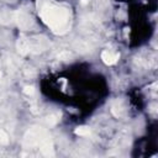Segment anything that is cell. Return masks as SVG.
Masks as SVG:
<instances>
[{
	"mask_svg": "<svg viewBox=\"0 0 158 158\" xmlns=\"http://www.w3.org/2000/svg\"><path fill=\"white\" fill-rule=\"evenodd\" d=\"M37 9L42 21L57 35L65 33L70 27V11L53 0H37Z\"/></svg>",
	"mask_w": 158,
	"mask_h": 158,
	"instance_id": "1",
	"label": "cell"
},
{
	"mask_svg": "<svg viewBox=\"0 0 158 158\" xmlns=\"http://www.w3.org/2000/svg\"><path fill=\"white\" fill-rule=\"evenodd\" d=\"M25 148H40L43 156H53V143L49 133L41 127H31L23 137Z\"/></svg>",
	"mask_w": 158,
	"mask_h": 158,
	"instance_id": "2",
	"label": "cell"
},
{
	"mask_svg": "<svg viewBox=\"0 0 158 158\" xmlns=\"http://www.w3.org/2000/svg\"><path fill=\"white\" fill-rule=\"evenodd\" d=\"M16 21H17L19 26H20L21 28H23V30L28 28V27L31 26V23H32L31 17H28V16H27L26 14H23L22 11H17V12H16Z\"/></svg>",
	"mask_w": 158,
	"mask_h": 158,
	"instance_id": "3",
	"label": "cell"
},
{
	"mask_svg": "<svg viewBox=\"0 0 158 158\" xmlns=\"http://www.w3.org/2000/svg\"><path fill=\"white\" fill-rule=\"evenodd\" d=\"M118 57H120V56H118L117 53H112V52H110V51H104V52L101 53V59H102V62H104L105 64H107V65L115 64V63L117 62Z\"/></svg>",
	"mask_w": 158,
	"mask_h": 158,
	"instance_id": "4",
	"label": "cell"
},
{
	"mask_svg": "<svg viewBox=\"0 0 158 158\" xmlns=\"http://www.w3.org/2000/svg\"><path fill=\"white\" fill-rule=\"evenodd\" d=\"M111 111H112V114H114L116 117H121V116H123V114H125V109H123L122 104H121V102H118V101H117L116 104H114V105H112Z\"/></svg>",
	"mask_w": 158,
	"mask_h": 158,
	"instance_id": "5",
	"label": "cell"
},
{
	"mask_svg": "<svg viewBox=\"0 0 158 158\" xmlns=\"http://www.w3.org/2000/svg\"><path fill=\"white\" fill-rule=\"evenodd\" d=\"M74 133L78 135V136L88 137V136H90L91 131H90V128H89L88 126H79V127H77V128L74 130Z\"/></svg>",
	"mask_w": 158,
	"mask_h": 158,
	"instance_id": "6",
	"label": "cell"
},
{
	"mask_svg": "<svg viewBox=\"0 0 158 158\" xmlns=\"http://www.w3.org/2000/svg\"><path fill=\"white\" fill-rule=\"evenodd\" d=\"M9 143V136L2 131V130H0V149L4 147V146H6Z\"/></svg>",
	"mask_w": 158,
	"mask_h": 158,
	"instance_id": "7",
	"label": "cell"
},
{
	"mask_svg": "<svg viewBox=\"0 0 158 158\" xmlns=\"http://www.w3.org/2000/svg\"><path fill=\"white\" fill-rule=\"evenodd\" d=\"M57 121H58V118H57V116H56V115H49V116L47 117V123H48L49 126L56 125V123H57Z\"/></svg>",
	"mask_w": 158,
	"mask_h": 158,
	"instance_id": "8",
	"label": "cell"
},
{
	"mask_svg": "<svg viewBox=\"0 0 158 158\" xmlns=\"http://www.w3.org/2000/svg\"><path fill=\"white\" fill-rule=\"evenodd\" d=\"M23 93H25L26 95H32V94L35 93V88H33V86H25V88H23Z\"/></svg>",
	"mask_w": 158,
	"mask_h": 158,
	"instance_id": "9",
	"label": "cell"
},
{
	"mask_svg": "<svg viewBox=\"0 0 158 158\" xmlns=\"http://www.w3.org/2000/svg\"><path fill=\"white\" fill-rule=\"evenodd\" d=\"M0 78H1V72H0Z\"/></svg>",
	"mask_w": 158,
	"mask_h": 158,
	"instance_id": "10",
	"label": "cell"
}]
</instances>
